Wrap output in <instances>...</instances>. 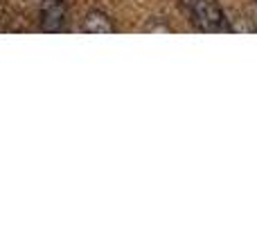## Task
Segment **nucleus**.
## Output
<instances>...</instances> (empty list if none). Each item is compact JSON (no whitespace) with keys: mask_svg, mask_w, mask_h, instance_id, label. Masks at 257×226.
<instances>
[{"mask_svg":"<svg viewBox=\"0 0 257 226\" xmlns=\"http://www.w3.org/2000/svg\"><path fill=\"white\" fill-rule=\"evenodd\" d=\"M190 21L203 32H230V21L217 0H183Z\"/></svg>","mask_w":257,"mask_h":226,"instance_id":"1","label":"nucleus"},{"mask_svg":"<svg viewBox=\"0 0 257 226\" xmlns=\"http://www.w3.org/2000/svg\"><path fill=\"white\" fill-rule=\"evenodd\" d=\"M66 0H41V30L61 32L66 27Z\"/></svg>","mask_w":257,"mask_h":226,"instance_id":"2","label":"nucleus"},{"mask_svg":"<svg viewBox=\"0 0 257 226\" xmlns=\"http://www.w3.org/2000/svg\"><path fill=\"white\" fill-rule=\"evenodd\" d=\"M81 32L86 34H113L115 27H113L111 18L102 12H90L88 16L84 18V25H81Z\"/></svg>","mask_w":257,"mask_h":226,"instance_id":"3","label":"nucleus"}]
</instances>
